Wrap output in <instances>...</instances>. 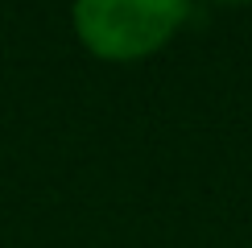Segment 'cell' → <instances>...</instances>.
Here are the masks:
<instances>
[{
    "mask_svg": "<svg viewBox=\"0 0 252 248\" xmlns=\"http://www.w3.org/2000/svg\"><path fill=\"white\" fill-rule=\"evenodd\" d=\"M223 4H240V0H223Z\"/></svg>",
    "mask_w": 252,
    "mask_h": 248,
    "instance_id": "cell-2",
    "label": "cell"
},
{
    "mask_svg": "<svg viewBox=\"0 0 252 248\" xmlns=\"http://www.w3.org/2000/svg\"><path fill=\"white\" fill-rule=\"evenodd\" d=\"M190 0H75V29L99 58H141L182 25Z\"/></svg>",
    "mask_w": 252,
    "mask_h": 248,
    "instance_id": "cell-1",
    "label": "cell"
}]
</instances>
